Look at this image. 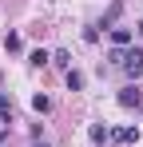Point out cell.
<instances>
[{"mask_svg": "<svg viewBox=\"0 0 143 147\" xmlns=\"http://www.w3.org/2000/svg\"><path fill=\"white\" fill-rule=\"evenodd\" d=\"M119 68H123V72L131 76V80H139V76H143V48H131V52H123Z\"/></svg>", "mask_w": 143, "mask_h": 147, "instance_id": "obj_1", "label": "cell"}, {"mask_svg": "<svg viewBox=\"0 0 143 147\" xmlns=\"http://www.w3.org/2000/svg\"><path fill=\"white\" fill-rule=\"evenodd\" d=\"M119 103H123V107H143V92L135 84H127V88L119 92Z\"/></svg>", "mask_w": 143, "mask_h": 147, "instance_id": "obj_2", "label": "cell"}, {"mask_svg": "<svg viewBox=\"0 0 143 147\" xmlns=\"http://www.w3.org/2000/svg\"><path fill=\"white\" fill-rule=\"evenodd\" d=\"M111 44H115V52H123L131 44V28H111Z\"/></svg>", "mask_w": 143, "mask_h": 147, "instance_id": "obj_3", "label": "cell"}, {"mask_svg": "<svg viewBox=\"0 0 143 147\" xmlns=\"http://www.w3.org/2000/svg\"><path fill=\"white\" fill-rule=\"evenodd\" d=\"M111 139H115V143H135L139 131H135V127H119V131H111Z\"/></svg>", "mask_w": 143, "mask_h": 147, "instance_id": "obj_4", "label": "cell"}, {"mask_svg": "<svg viewBox=\"0 0 143 147\" xmlns=\"http://www.w3.org/2000/svg\"><path fill=\"white\" fill-rule=\"evenodd\" d=\"M8 119H12V99L0 96V123H8Z\"/></svg>", "mask_w": 143, "mask_h": 147, "instance_id": "obj_5", "label": "cell"}, {"mask_svg": "<svg viewBox=\"0 0 143 147\" xmlns=\"http://www.w3.org/2000/svg\"><path fill=\"white\" fill-rule=\"evenodd\" d=\"M80 88H84V76L68 68V92H80Z\"/></svg>", "mask_w": 143, "mask_h": 147, "instance_id": "obj_6", "label": "cell"}, {"mask_svg": "<svg viewBox=\"0 0 143 147\" xmlns=\"http://www.w3.org/2000/svg\"><path fill=\"white\" fill-rule=\"evenodd\" d=\"M4 48H8V52H20L24 44H20V36H16V32H8V36H4Z\"/></svg>", "mask_w": 143, "mask_h": 147, "instance_id": "obj_7", "label": "cell"}, {"mask_svg": "<svg viewBox=\"0 0 143 147\" xmlns=\"http://www.w3.org/2000/svg\"><path fill=\"white\" fill-rule=\"evenodd\" d=\"M119 12H123V4H119V0H115V4L107 8V16H103V24H115V20H119Z\"/></svg>", "mask_w": 143, "mask_h": 147, "instance_id": "obj_8", "label": "cell"}, {"mask_svg": "<svg viewBox=\"0 0 143 147\" xmlns=\"http://www.w3.org/2000/svg\"><path fill=\"white\" fill-rule=\"evenodd\" d=\"M107 135H111V131H107V127H99V123H92V139H95V143H103V139H107Z\"/></svg>", "mask_w": 143, "mask_h": 147, "instance_id": "obj_9", "label": "cell"}, {"mask_svg": "<svg viewBox=\"0 0 143 147\" xmlns=\"http://www.w3.org/2000/svg\"><path fill=\"white\" fill-rule=\"evenodd\" d=\"M32 107H36V111H52V99H48V96H36V99H32Z\"/></svg>", "mask_w": 143, "mask_h": 147, "instance_id": "obj_10", "label": "cell"}, {"mask_svg": "<svg viewBox=\"0 0 143 147\" xmlns=\"http://www.w3.org/2000/svg\"><path fill=\"white\" fill-rule=\"evenodd\" d=\"M52 64H60V68H72V56H68V52H56V56H52Z\"/></svg>", "mask_w": 143, "mask_h": 147, "instance_id": "obj_11", "label": "cell"}, {"mask_svg": "<svg viewBox=\"0 0 143 147\" xmlns=\"http://www.w3.org/2000/svg\"><path fill=\"white\" fill-rule=\"evenodd\" d=\"M48 60H52V56H48L44 48H36V52H32V64H36V68H40V64H48Z\"/></svg>", "mask_w": 143, "mask_h": 147, "instance_id": "obj_12", "label": "cell"}, {"mask_svg": "<svg viewBox=\"0 0 143 147\" xmlns=\"http://www.w3.org/2000/svg\"><path fill=\"white\" fill-rule=\"evenodd\" d=\"M139 36H143V20H139Z\"/></svg>", "mask_w": 143, "mask_h": 147, "instance_id": "obj_13", "label": "cell"}, {"mask_svg": "<svg viewBox=\"0 0 143 147\" xmlns=\"http://www.w3.org/2000/svg\"><path fill=\"white\" fill-rule=\"evenodd\" d=\"M40 147H48V143H40Z\"/></svg>", "mask_w": 143, "mask_h": 147, "instance_id": "obj_14", "label": "cell"}]
</instances>
